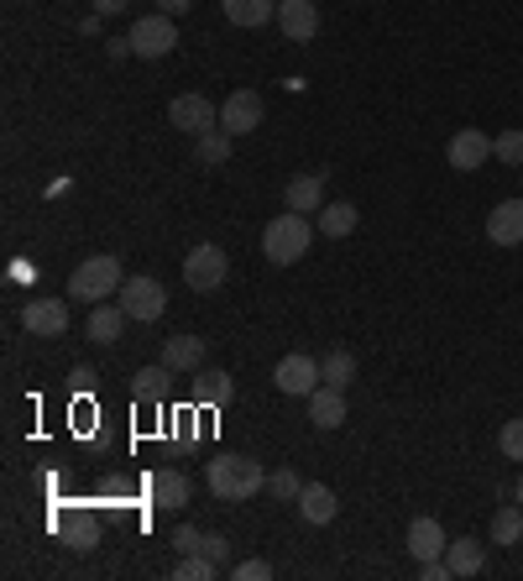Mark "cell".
<instances>
[{
    "instance_id": "cell-1",
    "label": "cell",
    "mask_w": 523,
    "mask_h": 581,
    "mask_svg": "<svg viewBox=\"0 0 523 581\" xmlns=\"http://www.w3.org/2000/svg\"><path fill=\"white\" fill-rule=\"evenodd\" d=\"M205 487L220 503H246V498L267 492V466L257 456H214L205 466Z\"/></svg>"
},
{
    "instance_id": "cell-2",
    "label": "cell",
    "mask_w": 523,
    "mask_h": 581,
    "mask_svg": "<svg viewBox=\"0 0 523 581\" xmlns=\"http://www.w3.org/2000/svg\"><path fill=\"white\" fill-rule=\"evenodd\" d=\"M310 242H314L310 216L288 210V216L267 220V231H262V257H267V263H278V267H293L304 252H310Z\"/></svg>"
},
{
    "instance_id": "cell-3",
    "label": "cell",
    "mask_w": 523,
    "mask_h": 581,
    "mask_svg": "<svg viewBox=\"0 0 523 581\" xmlns=\"http://www.w3.org/2000/svg\"><path fill=\"white\" fill-rule=\"evenodd\" d=\"M120 283H126V272H120V257L100 252V257H84V263L73 267L69 293L79 299V304H105L111 293H120Z\"/></svg>"
},
{
    "instance_id": "cell-4",
    "label": "cell",
    "mask_w": 523,
    "mask_h": 581,
    "mask_svg": "<svg viewBox=\"0 0 523 581\" xmlns=\"http://www.w3.org/2000/svg\"><path fill=\"white\" fill-rule=\"evenodd\" d=\"M126 37H131V53H137V58H147V63H158V58H167V53L178 48V26H173V16H163V11L137 16Z\"/></svg>"
},
{
    "instance_id": "cell-5",
    "label": "cell",
    "mask_w": 523,
    "mask_h": 581,
    "mask_svg": "<svg viewBox=\"0 0 523 581\" xmlns=\"http://www.w3.org/2000/svg\"><path fill=\"white\" fill-rule=\"evenodd\" d=\"M225 278H231V257L214 242H199L189 257H184V283H189L194 293H214Z\"/></svg>"
},
{
    "instance_id": "cell-6",
    "label": "cell",
    "mask_w": 523,
    "mask_h": 581,
    "mask_svg": "<svg viewBox=\"0 0 523 581\" xmlns=\"http://www.w3.org/2000/svg\"><path fill=\"white\" fill-rule=\"evenodd\" d=\"M116 304L126 310L131 319H142V325H152V319L167 310V289L158 283V278H126L116 293Z\"/></svg>"
},
{
    "instance_id": "cell-7",
    "label": "cell",
    "mask_w": 523,
    "mask_h": 581,
    "mask_svg": "<svg viewBox=\"0 0 523 581\" xmlns=\"http://www.w3.org/2000/svg\"><path fill=\"white\" fill-rule=\"evenodd\" d=\"M22 325H26V336H43V340L69 336V299H58V293L32 299L22 310Z\"/></svg>"
},
{
    "instance_id": "cell-8",
    "label": "cell",
    "mask_w": 523,
    "mask_h": 581,
    "mask_svg": "<svg viewBox=\"0 0 523 581\" xmlns=\"http://www.w3.org/2000/svg\"><path fill=\"white\" fill-rule=\"evenodd\" d=\"M167 126H178V131H189V137H205L210 126H220V105L205 100L199 90H189V95H178L167 105Z\"/></svg>"
},
{
    "instance_id": "cell-9",
    "label": "cell",
    "mask_w": 523,
    "mask_h": 581,
    "mask_svg": "<svg viewBox=\"0 0 523 581\" xmlns=\"http://www.w3.org/2000/svg\"><path fill=\"white\" fill-rule=\"evenodd\" d=\"M272 383H278V393H288V398H310L314 387L325 383V372H319L314 357L293 351V357H283V362L272 367Z\"/></svg>"
},
{
    "instance_id": "cell-10",
    "label": "cell",
    "mask_w": 523,
    "mask_h": 581,
    "mask_svg": "<svg viewBox=\"0 0 523 581\" xmlns=\"http://www.w3.org/2000/svg\"><path fill=\"white\" fill-rule=\"evenodd\" d=\"M445 158H451L455 173L487 169V158H492V137H487V131H476V126H461V131L451 137V147H445Z\"/></svg>"
},
{
    "instance_id": "cell-11",
    "label": "cell",
    "mask_w": 523,
    "mask_h": 581,
    "mask_svg": "<svg viewBox=\"0 0 523 581\" xmlns=\"http://www.w3.org/2000/svg\"><path fill=\"white\" fill-rule=\"evenodd\" d=\"M220 126H225L231 137L257 131V126H262V95H257V90H236V95H225V105H220Z\"/></svg>"
},
{
    "instance_id": "cell-12",
    "label": "cell",
    "mask_w": 523,
    "mask_h": 581,
    "mask_svg": "<svg viewBox=\"0 0 523 581\" xmlns=\"http://www.w3.org/2000/svg\"><path fill=\"white\" fill-rule=\"evenodd\" d=\"M278 26H283L288 43H314L319 5H314V0H278Z\"/></svg>"
},
{
    "instance_id": "cell-13",
    "label": "cell",
    "mask_w": 523,
    "mask_h": 581,
    "mask_svg": "<svg viewBox=\"0 0 523 581\" xmlns=\"http://www.w3.org/2000/svg\"><path fill=\"white\" fill-rule=\"evenodd\" d=\"M158 362H163L173 377H178V372H189V377H194V372L205 367V336H194V330H184V336H167Z\"/></svg>"
},
{
    "instance_id": "cell-14",
    "label": "cell",
    "mask_w": 523,
    "mask_h": 581,
    "mask_svg": "<svg viewBox=\"0 0 523 581\" xmlns=\"http://www.w3.org/2000/svg\"><path fill=\"white\" fill-rule=\"evenodd\" d=\"M147 492H152V503H158V509L178 513V509H189L194 483H189V472H178V466H167V472H158V477L147 483Z\"/></svg>"
},
{
    "instance_id": "cell-15",
    "label": "cell",
    "mask_w": 523,
    "mask_h": 581,
    "mask_svg": "<svg viewBox=\"0 0 523 581\" xmlns=\"http://www.w3.org/2000/svg\"><path fill=\"white\" fill-rule=\"evenodd\" d=\"M236 398V383H231V372L225 367H199L194 372V404H205V409H225Z\"/></svg>"
},
{
    "instance_id": "cell-16",
    "label": "cell",
    "mask_w": 523,
    "mask_h": 581,
    "mask_svg": "<svg viewBox=\"0 0 523 581\" xmlns=\"http://www.w3.org/2000/svg\"><path fill=\"white\" fill-rule=\"evenodd\" d=\"M487 242L492 246H519L523 242V194L519 199H502L498 210L487 216Z\"/></svg>"
},
{
    "instance_id": "cell-17",
    "label": "cell",
    "mask_w": 523,
    "mask_h": 581,
    "mask_svg": "<svg viewBox=\"0 0 523 581\" xmlns=\"http://www.w3.org/2000/svg\"><path fill=\"white\" fill-rule=\"evenodd\" d=\"M310 419H314V430H340V425H346V387H330V383L314 387Z\"/></svg>"
},
{
    "instance_id": "cell-18",
    "label": "cell",
    "mask_w": 523,
    "mask_h": 581,
    "mask_svg": "<svg viewBox=\"0 0 523 581\" xmlns=\"http://www.w3.org/2000/svg\"><path fill=\"white\" fill-rule=\"evenodd\" d=\"M283 199H288V210H299V216H319L325 210V178L319 173H293Z\"/></svg>"
},
{
    "instance_id": "cell-19",
    "label": "cell",
    "mask_w": 523,
    "mask_h": 581,
    "mask_svg": "<svg viewBox=\"0 0 523 581\" xmlns=\"http://www.w3.org/2000/svg\"><path fill=\"white\" fill-rule=\"evenodd\" d=\"M126 310L120 304H90V325H84V336L95 340V346H116L126 336Z\"/></svg>"
},
{
    "instance_id": "cell-20",
    "label": "cell",
    "mask_w": 523,
    "mask_h": 581,
    "mask_svg": "<svg viewBox=\"0 0 523 581\" xmlns=\"http://www.w3.org/2000/svg\"><path fill=\"white\" fill-rule=\"evenodd\" d=\"M445 530H440V519H414L408 524V556L414 560H440L445 556Z\"/></svg>"
},
{
    "instance_id": "cell-21",
    "label": "cell",
    "mask_w": 523,
    "mask_h": 581,
    "mask_svg": "<svg viewBox=\"0 0 523 581\" xmlns=\"http://www.w3.org/2000/svg\"><path fill=\"white\" fill-rule=\"evenodd\" d=\"M335 513H340V498H335L325 483H304V492H299V519L304 524H330Z\"/></svg>"
},
{
    "instance_id": "cell-22",
    "label": "cell",
    "mask_w": 523,
    "mask_h": 581,
    "mask_svg": "<svg viewBox=\"0 0 523 581\" xmlns=\"http://www.w3.org/2000/svg\"><path fill=\"white\" fill-rule=\"evenodd\" d=\"M220 11H225L231 26H246V32L278 22V0H220Z\"/></svg>"
},
{
    "instance_id": "cell-23",
    "label": "cell",
    "mask_w": 523,
    "mask_h": 581,
    "mask_svg": "<svg viewBox=\"0 0 523 581\" xmlns=\"http://www.w3.org/2000/svg\"><path fill=\"white\" fill-rule=\"evenodd\" d=\"M481 560H487V545L472 539V534H461L445 545V566H451V577H476L481 571Z\"/></svg>"
},
{
    "instance_id": "cell-24",
    "label": "cell",
    "mask_w": 523,
    "mask_h": 581,
    "mask_svg": "<svg viewBox=\"0 0 523 581\" xmlns=\"http://www.w3.org/2000/svg\"><path fill=\"white\" fill-rule=\"evenodd\" d=\"M194 163H199V169H225V163H231V131H225V126H210L205 137H194Z\"/></svg>"
},
{
    "instance_id": "cell-25",
    "label": "cell",
    "mask_w": 523,
    "mask_h": 581,
    "mask_svg": "<svg viewBox=\"0 0 523 581\" xmlns=\"http://www.w3.org/2000/svg\"><path fill=\"white\" fill-rule=\"evenodd\" d=\"M361 210L351 205V199H330L325 210H319V236H330V242H340V236H351L357 231Z\"/></svg>"
},
{
    "instance_id": "cell-26",
    "label": "cell",
    "mask_w": 523,
    "mask_h": 581,
    "mask_svg": "<svg viewBox=\"0 0 523 581\" xmlns=\"http://www.w3.org/2000/svg\"><path fill=\"white\" fill-rule=\"evenodd\" d=\"M167 377H173V372H167L163 362H158V367H142V372L131 377V398H137V404H163Z\"/></svg>"
},
{
    "instance_id": "cell-27",
    "label": "cell",
    "mask_w": 523,
    "mask_h": 581,
    "mask_svg": "<svg viewBox=\"0 0 523 581\" xmlns=\"http://www.w3.org/2000/svg\"><path fill=\"white\" fill-rule=\"evenodd\" d=\"M523 539V503H502L492 513V545H519Z\"/></svg>"
},
{
    "instance_id": "cell-28",
    "label": "cell",
    "mask_w": 523,
    "mask_h": 581,
    "mask_svg": "<svg viewBox=\"0 0 523 581\" xmlns=\"http://www.w3.org/2000/svg\"><path fill=\"white\" fill-rule=\"evenodd\" d=\"M267 492H272L278 503H299V492H304V477H299L293 466H278V472H267Z\"/></svg>"
},
{
    "instance_id": "cell-29",
    "label": "cell",
    "mask_w": 523,
    "mask_h": 581,
    "mask_svg": "<svg viewBox=\"0 0 523 581\" xmlns=\"http://www.w3.org/2000/svg\"><path fill=\"white\" fill-rule=\"evenodd\" d=\"M319 372H325V383L330 387H351L357 383V357H351V351H330Z\"/></svg>"
},
{
    "instance_id": "cell-30",
    "label": "cell",
    "mask_w": 523,
    "mask_h": 581,
    "mask_svg": "<svg viewBox=\"0 0 523 581\" xmlns=\"http://www.w3.org/2000/svg\"><path fill=\"white\" fill-rule=\"evenodd\" d=\"M173 577H178V581H214V577H220V566H214L205 550H194V556H184L178 566H173Z\"/></svg>"
},
{
    "instance_id": "cell-31",
    "label": "cell",
    "mask_w": 523,
    "mask_h": 581,
    "mask_svg": "<svg viewBox=\"0 0 523 581\" xmlns=\"http://www.w3.org/2000/svg\"><path fill=\"white\" fill-rule=\"evenodd\" d=\"M69 545L79 550V556L100 545V530H95V519H90V513H73V524H69Z\"/></svg>"
},
{
    "instance_id": "cell-32",
    "label": "cell",
    "mask_w": 523,
    "mask_h": 581,
    "mask_svg": "<svg viewBox=\"0 0 523 581\" xmlns=\"http://www.w3.org/2000/svg\"><path fill=\"white\" fill-rule=\"evenodd\" d=\"M492 158L508 163V169H523V131H502V137H492Z\"/></svg>"
},
{
    "instance_id": "cell-33",
    "label": "cell",
    "mask_w": 523,
    "mask_h": 581,
    "mask_svg": "<svg viewBox=\"0 0 523 581\" xmlns=\"http://www.w3.org/2000/svg\"><path fill=\"white\" fill-rule=\"evenodd\" d=\"M498 445H502V456L508 461H523V419H508V425H502Z\"/></svg>"
},
{
    "instance_id": "cell-34",
    "label": "cell",
    "mask_w": 523,
    "mask_h": 581,
    "mask_svg": "<svg viewBox=\"0 0 523 581\" xmlns=\"http://www.w3.org/2000/svg\"><path fill=\"white\" fill-rule=\"evenodd\" d=\"M231 577L236 581H272V566H267V560H236Z\"/></svg>"
},
{
    "instance_id": "cell-35",
    "label": "cell",
    "mask_w": 523,
    "mask_h": 581,
    "mask_svg": "<svg viewBox=\"0 0 523 581\" xmlns=\"http://www.w3.org/2000/svg\"><path fill=\"white\" fill-rule=\"evenodd\" d=\"M199 550H205V556L225 571V560H231V539H225V534H205V545H199Z\"/></svg>"
},
{
    "instance_id": "cell-36",
    "label": "cell",
    "mask_w": 523,
    "mask_h": 581,
    "mask_svg": "<svg viewBox=\"0 0 523 581\" xmlns=\"http://www.w3.org/2000/svg\"><path fill=\"white\" fill-rule=\"evenodd\" d=\"M199 545H205V534H199V530H189V524H178V530H173V550H184V556H194Z\"/></svg>"
},
{
    "instance_id": "cell-37",
    "label": "cell",
    "mask_w": 523,
    "mask_h": 581,
    "mask_svg": "<svg viewBox=\"0 0 523 581\" xmlns=\"http://www.w3.org/2000/svg\"><path fill=\"white\" fill-rule=\"evenodd\" d=\"M105 53H111V58H137V53H131V37H111V43H105Z\"/></svg>"
},
{
    "instance_id": "cell-38",
    "label": "cell",
    "mask_w": 523,
    "mask_h": 581,
    "mask_svg": "<svg viewBox=\"0 0 523 581\" xmlns=\"http://www.w3.org/2000/svg\"><path fill=\"white\" fill-rule=\"evenodd\" d=\"M189 5H194V0H158V11H163V16H184Z\"/></svg>"
},
{
    "instance_id": "cell-39",
    "label": "cell",
    "mask_w": 523,
    "mask_h": 581,
    "mask_svg": "<svg viewBox=\"0 0 523 581\" xmlns=\"http://www.w3.org/2000/svg\"><path fill=\"white\" fill-rule=\"evenodd\" d=\"M100 26H105V16H100V11H90V16L79 22V32H84V37H100Z\"/></svg>"
},
{
    "instance_id": "cell-40",
    "label": "cell",
    "mask_w": 523,
    "mask_h": 581,
    "mask_svg": "<svg viewBox=\"0 0 523 581\" xmlns=\"http://www.w3.org/2000/svg\"><path fill=\"white\" fill-rule=\"evenodd\" d=\"M126 5H131V0H95V11H100V16H120Z\"/></svg>"
},
{
    "instance_id": "cell-41",
    "label": "cell",
    "mask_w": 523,
    "mask_h": 581,
    "mask_svg": "<svg viewBox=\"0 0 523 581\" xmlns=\"http://www.w3.org/2000/svg\"><path fill=\"white\" fill-rule=\"evenodd\" d=\"M73 383H79V387H90V383H95V367H90V362H79V367H73Z\"/></svg>"
},
{
    "instance_id": "cell-42",
    "label": "cell",
    "mask_w": 523,
    "mask_h": 581,
    "mask_svg": "<svg viewBox=\"0 0 523 581\" xmlns=\"http://www.w3.org/2000/svg\"><path fill=\"white\" fill-rule=\"evenodd\" d=\"M513 498H519V503H523V472H519V487H513Z\"/></svg>"
},
{
    "instance_id": "cell-43",
    "label": "cell",
    "mask_w": 523,
    "mask_h": 581,
    "mask_svg": "<svg viewBox=\"0 0 523 581\" xmlns=\"http://www.w3.org/2000/svg\"><path fill=\"white\" fill-rule=\"evenodd\" d=\"M519 173H523V169H519Z\"/></svg>"
}]
</instances>
